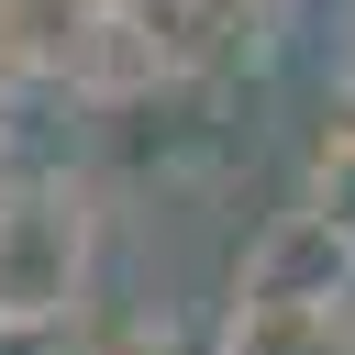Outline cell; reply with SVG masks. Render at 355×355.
I'll use <instances>...</instances> for the list:
<instances>
[{
	"mask_svg": "<svg viewBox=\"0 0 355 355\" xmlns=\"http://www.w3.org/2000/svg\"><path fill=\"white\" fill-rule=\"evenodd\" d=\"M100 266V200L67 166H0V311L11 322H78Z\"/></svg>",
	"mask_w": 355,
	"mask_h": 355,
	"instance_id": "6da1fadb",
	"label": "cell"
},
{
	"mask_svg": "<svg viewBox=\"0 0 355 355\" xmlns=\"http://www.w3.org/2000/svg\"><path fill=\"white\" fill-rule=\"evenodd\" d=\"M233 300H266V311H333V300H355V222H333L322 200L277 211V222L244 244Z\"/></svg>",
	"mask_w": 355,
	"mask_h": 355,
	"instance_id": "7a4b0ae2",
	"label": "cell"
},
{
	"mask_svg": "<svg viewBox=\"0 0 355 355\" xmlns=\"http://www.w3.org/2000/svg\"><path fill=\"white\" fill-rule=\"evenodd\" d=\"M311 200H322L333 222H355V133H333V122H322V144H311Z\"/></svg>",
	"mask_w": 355,
	"mask_h": 355,
	"instance_id": "3957f363",
	"label": "cell"
},
{
	"mask_svg": "<svg viewBox=\"0 0 355 355\" xmlns=\"http://www.w3.org/2000/svg\"><path fill=\"white\" fill-rule=\"evenodd\" d=\"M0 355H67V322H11L0 311Z\"/></svg>",
	"mask_w": 355,
	"mask_h": 355,
	"instance_id": "277c9868",
	"label": "cell"
},
{
	"mask_svg": "<svg viewBox=\"0 0 355 355\" xmlns=\"http://www.w3.org/2000/svg\"><path fill=\"white\" fill-rule=\"evenodd\" d=\"M311 355H355V300H333V311H322V344H311Z\"/></svg>",
	"mask_w": 355,
	"mask_h": 355,
	"instance_id": "5b68a950",
	"label": "cell"
}]
</instances>
